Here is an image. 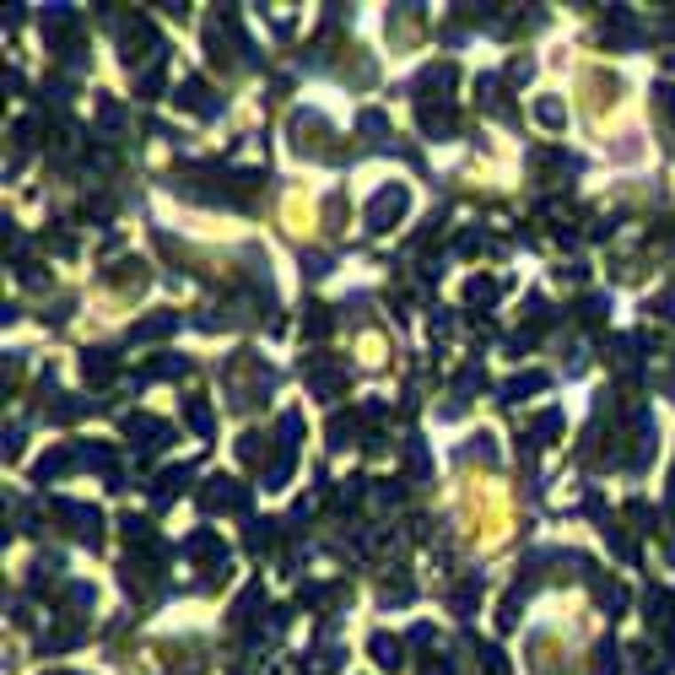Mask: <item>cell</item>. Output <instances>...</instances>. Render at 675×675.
I'll use <instances>...</instances> for the list:
<instances>
[{
	"instance_id": "6da1fadb",
	"label": "cell",
	"mask_w": 675,
	"mask_h": 675,
	"mask_svg": "<svg viewBox=\"0 0 675 675\" xmlns=\"http://www.w3.org/2000/svg\"><path fill=\"white\" fill-rule=\"evenodd\" d=\"M400 211H405V189L389 184V189H378V200L368 206V227H373V233H389V222H394Z\"/></svg>"
},
{
	"instance_id": "7a4b0ae2",
	"label": "cell",
	"mask_w": 675,
	"mask_h": 675,
	"mask_svg": "<svg viewBox=\"0 0 675 675\" xmlns=\"http://www.w3.org/2000/svg\"><path fill=\"white\" fill-rule=\"evenodd\" d=\"M119 49H124V60H130V65L157 60V54H152V49H157V38H152V28H147V22H130V28H124V38H119Z\"/></svg>"
},
{
	"instance_id": "3957f363",
	"label": "cell",
	"mask_w": 675,
	"mask_h": 675,
	"mask_svg": "<svg viewBox=\"0 0 675 675\" xmlns=\"http://www.w3.org/2000/svg\"><path fill=\"white\" fill-rule=\"evenodd\" d=\"M292 135H298V152H324V119H314V114H298L292 119Z\"/></svg>"
},
{
	"instance_id": "277c9868",
	"label": "cell",
	"mask_w": 675,
	"mask_h": 675,
	"mask_svg": "<svg viewBox=\"0 0 675 675\" xmlns=\"http://www.w3.org/2000/svg\"><path fill=\"white\" fill-rule=\"evenodd\" d=\"M179 103H184V108H195V114H217V103H211L206 82H184V87H179Z\"/></svg>"
},
{
	"instance_id": "5b68a950",
	"label": "cell",
	"mask_w": 675,
	"mask_h": 675,
	"mask_svg": "<svg viewBox=\"0 0 675 675\" xmlns=\"http://www.w3.org/2000/svg\"><path fill=\"white\" fill-rule=\"evenodd\" d=\"M124 433H130V438H147V449H157V443L168 438V427H163V422H152V417H130V422H124Z\"/></svg>"
},
{
	"instance_id": "8992f818",
	"label": "cell",
	"mask_w": 675,
	"mask_h": 675,
	"mask_svg": "<svg viewBox=\"0 0 675 675\" xmlns=\"http://www.w3.org/2000/svg\"><path fill=\"white\" fill-rule=\"evenodd\" d=\"M206 503H211V508H243V492H238V481H227V476H222V481H211Z\"/></svg>"
},
{
	"instance_id": "52a82bcc",
	"label": "cell",
	"mask_w": 675,
	"mask_h": 675,
	"mask_svg": "<svg viewBox=\"0 0 675 675\" xmlns=\"http://www.w3.org/2000/svg\"><path fill=\"white\" fill-rule=\"evenodd\" d=\"M373 654H378V664H384V670H400V659H405V648H400L394 638H384V632L373 638Z\"/></svg>"
},
{
	"instance_id": "ba28073f",
	"label": "cell",
	"mask_w": 675,
	"mask_h": 675,
	"mask_svg": "<svg viewBox=\"0 0 675 675\" xmlns=\"http://www.w3.org/2000/svg\"><path fill=\"white\" fill-rule=\"evenodd\" d=\"M535 389H546V378H540V373H519L503 394H508V400H524V394H535Z\"/></svg>"
},
{
	"instance_id": "9c48e42d",
	"label": "cell",
	"mask_w": 675,
	"mask_h": 675,
	"mask_svg": "<svg viewBox=\"0 0 675 675\" xmlns=\"http://www.w3.org/2000/svg\"><path fill=\"white\" fill-rule=\"evenodd\" d=\"M168 330H173V314L147 319V324H135V341H157V335H168Z\"/></svg>"
},
{
	"instance_id": "30bf717a",
	"label": "cell",
	"mask_w": 675,
	"mask_h": 675,
	"mask_svg": "<svg viewBox=\"0 0 675 675\" xmlns=\"http://www.w3.org/2000/svg\"><path fill=\"white\" fill-rule=\"evenodd\" d=\"M87 378H92V384H98V378H114V357H108V352H92V357H87Z\"/></svg>"
},
{
	"instance_id": "8fae6325",
	"label": "cell",
	"mask_w": 675,
	"mask_h": 675,
	"mask_svg": "<svg viewBox=\"0 0 675 675\" xmlns=\"http://www.w3.org/2000/svg\"><path fill=\"white\" fill-rule=\"evenodd\" d=\"M497 298V282H470V303H492Z\"/></svg>"
},
{
	"instance_id": "7c38bea8",
	"label": "cell",
	"mask_w": 675,
	"mask_h": 675,
	"mask_svg": "<svg viewBox=\"0 0 675 675\" xmlns=\"http://www.w3.org/2000/svg\"><path fill=\"white\" fill-rule=\"evenodd\" d=\"M535 114H540V119H546V124H562V103H540Z\"/></svg>"
}]
</instances>
